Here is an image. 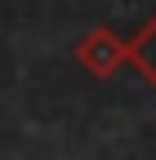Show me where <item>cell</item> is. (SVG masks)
<instances>
[{"label": "cell", "instance_id": "obj_1", "mask_svg": "<svg viewBox=\"0 0 156 160\" xmlns=\"http://www.w3.org/2000/svg\"><path fill=\"white\" fill-rule=\"evenodd\" d=\"M76 62H81L94 80H112L129 62V45L112 27H89L81 40H76Z\"/></svg>", "mask_w": 156, "mask_h": 160}, {"label": "cell", "instance_id": "obj_2", "mask_svg": "<svg viewBox=\"0 0 156 160\" xmlns=\"http://www.w3.org/2000/svg\"><path fill=\"white\" fill-rule=\"evenodd\" d=\"M129 45V62H134V71H138L147 85L156 89V13L147 18V22L134 31V40H125Z\"/></svg>", "mask_w": 156, "mask_h": 160}]
</instances>
